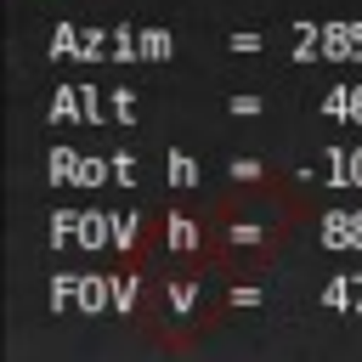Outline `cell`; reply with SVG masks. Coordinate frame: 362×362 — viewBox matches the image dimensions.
<instances>
[{
	"label": "cell",
	"mask_w": 362,
	"mask_h": 362,
	"mask_svg": "<svg viewBox=\"0 0 362 362\" xmlns=\"http://www.w3.org/2000/svg\"><path fill=\"white\" fill-rule=\"evenodd\" d=\"M305 215H311V204H305V192L288 175H277V170H238L198 209V232H204V249L215 255V266L238 283V277L266 272L294 243Z\"/></svg>",
	"instance_id": "6da1fadb"
},
{
	"label": "cell",
	"mask_w": 362,
	"mask_h": 362,
	"mask_svg": "<svg viewBox=\"0 0 362 362\" xmlns=\"http://www.w3.org/2000/svg\"><path fill=\"white\" fill-rule=\"evenodd\" d=\"M232 277L215 266V255L204 249V232H198V215H175L170 221V238L153 249V266L141 272V322L164 339V345H192L198 328H209V317L221 311Z\"/></svg>",
	"instance_id": "7a4b0ae2"
}]
</instances>
